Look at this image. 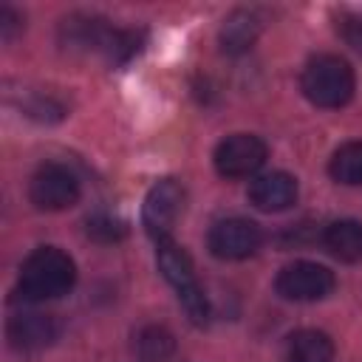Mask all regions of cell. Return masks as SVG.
<instances>
[{
  "label": "cell",
  "instance_id": "5",
  "mask_svg": "<svg viewBox=\"0 0 362 362\" xmlns=\"http://www.w3.org/2000/svg\"><path fill=\"white\" fill-rule=\"evenodd\" d=\"M334 272L320 266V263H311V260H297V263H288L286 269H280L277 280H274V288L283 300H294V303H314V300H322L334 291Z\"/></svg>",
  "mask_w": 362,
  "mask_h": 362
},
{
  "label": "cell",
  "instance_id": "7",
  "mask_svg": "<svg viewBox=\"0 0 362 362\" xmlns=\"http://www.w3.org/2000/svg\"><path fill=\"white\" fill-rule=\"evenodd\" d=\"M181 206H184V189L178 181L164 178V181L153 184L144 198V206H141V221H144L147 235L156 240L170 238V232L181 215Z\"/></svg>",
  "mask_w": 362,
  "mask_h": 362
},
{
  "label": "cell",
  "instance_id": "6",
  "mask_svg": "<svg viewBox=\"0 0 362 362\" xmlns=\"http://www.w3.org/2000/svg\"><path fill=\"white\" fill-rule=\"evenodd\" d=\"M212 158H215V170L223 178H249L266 164L269 147L263 139L252 133H232L215 147Z\"/></svg>",
  "mask_w": 362,
  "mask_h": 362
},
{
  "label": "cell",
  "instance_id": "8",
  "mask_svg": "<svg viewBox=\"0 0 362 362\" xmlns=\"http://www.w3.org/2000/svg\"><path fill=\"white\" fill-rule=\"evenodd\" d=\"M263 235L260 226L249 218H223L209 229V252L221 260H246L257 252Z\"/></svg>",
  "mask_w": 362,
  "mask_h": 362
},
{
  "label": "cell",
  "instance_id": "1",
  "mask_svg": "<svg viewBox=\"0 0 362 362\" xmlns=\"http://www.w3.org/2000/svg\"><path fill=\"white\" fill-rule=\"evenodd\" d=\"M74 283H76V266L57 246L34 249L23 260L20 277H17V288H20L23 300H31V303L57 300V297L68 294L74 288Z\"/></svg>",
  "mask_w": 362,
  "mask_h": 362
},
{
  "label": "cell",
  "instance_id": "12",
  "mask_svg": "<svg viewBox=\"0 0 362 362\" xmlns=\"http://www.w3.org/2000/svg\"><path fill=\"white\" fill-rule=\"evenodd\" d=\"M260 28H263V23H260V17H257L255 11L238 8V11H232V14L223 20V25H221V34H218L221 48H223L226 54H243V51H249V48L255 45Z\"/></svg>",
  "mask_w": 362,
  "mask_h": 362
},
{
  "label": "cell",
  "instance_id": "19",
  "mask_svg": "<svg viewBox=\"0 0 362 362\" xmlns=\"http://www.w3.org/2000/svg\"><path fill=\"white\" fill-rule=\"evenodd\" d=\"M17 31H23V17L11 6H3L0 8V37L8 42V40H14Z\"/></svg>",
  "mask_w": 362,
  "mask_h": 362
},
{
  "label": "cell",
  "instance_id": "18",
  "mask_svg": "<svg viewBox=\"0 0 362 362\" xmlns=\"http://www.w3.org/2000/svg\"><path fill=\"white\" fill-rule=\"evenodd\" d=\"M339 37H342L354 51L362 54V14H345V17L339 20Z\"/></svg>",
  "mask_w": 362,
  "mask_h": 362
},
{
  "label": "cell",
  "instance_id": "15",
  "mask_svg": "<svg viewBox=\"0 0 362 362\" xmlns=\"http://www.w3.org/2000/svg\"><path fill=\"white\" fill-rule=\"evenodd\" d=\"M328 173L339 184L362 187V141H345L337 147L328 161Z\"/></svg>",
  "mask_w": 362,
  "mask_h": 362
},
{
  "label": "cell",
  "instance_id": "17",
  "mask_svg": "<svg viewBox=\"0 0 362 362\" xmlns=\"http://www.w3.org/2000/svg\"><path fill=\"white\" fill-rule=\"evenodd\" d=\"M85 229H88V238L96 240V243H116V240H122V238L127 235L124 221H119V218H113V215H107V212L90 215Z\"/></svg>",
  "mask_w": 362,
  "mask_h": 362
},
{
  "label": "cell",
  "instance_id": "14",
  "mask_svg": "<svg viewBox=\"0 0 362 362\" xmlns=\"http://www.w3.org/2000/svg\"><path fill=\"white\" fill-rule=\"evenodd\" d=\"M286 359L288 362H334V342L325 331H317V328L294 331L286 345Z\"/></svg>",
  "mask_w": 362,
  "mask_h": 362
},
{
  "label": "cell",
  "instance_id": "10",
  "mask_svg": "<svg viewBox=\"0 0 362 362\" xmlns=\"http://www.w3.org/2000/svg\"><path fill=\"white\" fill-rule=\"evenodd\" d=\"M110 37H113V25H107V20L90 17V14H71L59 25V42L68 51H82V54L93 51V54L105 57Z\"/></svg>",
  "mask_w": 362,
  "mask_h": 362
},
{
  "label": "cell",
  "instance_id": "9",
  "mask_svg": "<svg viewBox=\"0 0 362 362\" xmlns=\"http://www.w3.org/2000/svg\"><path fill=\"white\" fill-rule=\"evenodd\" d=\"M6 337L17 351H42L59 337V320L42 311H20L8 320Z\"/></svg>",
  "mask_w": 362,
  "mask_h": 362
},
{
  "label": "cell",
  "instance_id": "16",
  "mask_svg": "<svg viewBox=\"0 0 362 362\" xmlns=\"http://www.w3.org/2000/svg\"><path fill=\"white\" fill-rule=\"evenodd\" d=\"M136 351H139V356L141 359H147V362H161V359H167L173 351H175V339H173V334L167 331V328H161V325H147V328H141L139 334H136Z\"/></svg>",
  "mask_w": 362,
  "mask_h": 362
},
{
  "label": "cell",
  "instance_id": "11",
  "mask_svg": "<svg viewBox=\"0 0 362 362\" xmlns=\"http://www.w3.org/2000/svg\"><path fill=\"white\" fill-rule=\"evenodd\" d=\"M249 201L260 212H283L297 201V178L288 173H263L249 184Z\"/></svg>",
  "mask_w": 362,
  "mask_h": 362
},
{
  "label": "cell",
  "instance_id": "3",
  "mask_svg": "<svg viewBox=\"0 0 362 362\" xmlns=\"http://www.w3.org/2000/svg\"><path fill=\"white\" fill-rule=\"evenodd\" d=\"M156 260H158V269L164 274V280L175 288L187 317L195 322V325H204L209 320V303H206V294L195 277V269H192V260L189 255L173 243L170 238L158 240V252H156Z\"/></svg>",
  "mask_w": 362,
  "mask_h": 362
},
{
  "label": "cell",
  "instance_id": "2",
  "mask_svg": "<svg viewBox=\"0 0 362 362\" xmlns=\"http://www.w3.org/2000/svg\"><path fill=\"white\" fill-rule=\"evenodd\" d=\"M300 88L305 99L317 107H328V110L342 107L351 102L354 88H356L354 68L337 54H320L308 59V65L303 68Z\"/></svg>",
  "mask_w": 362,
  "mask_h": 362
},
{
  "label": "cell",
  "instance_id": "4",
  "mask_svg": "<svg viewBox=\"0 0 362 362\" xmlns=\"http://www.w3.org/2000/svg\"><path fill=\"white\" fill-rule=\"evenodd\" d=\"M79 178L74 175V170H68L65 164L48 161L42 167H37V173L28 181V198L37 209L45 212H59L68 209L79 201Z\"/></svg>",
  "mask_w": 362,
  "mask_h": 362
},
{
  "label": "cell",
  "instance_id": "13",
  "mask_svg": "<svg viewBox=\"0 0 362 362\" xmlns=\"http://www.w3.org/2000/svg\"><path fill=\"white\" fill-rule=\"evenodd\" d=\"M325 249L342 263L362 260V223L359 221H334L322 232Z\"/></svg>",
  "mask_w": 362,
  "mask_h": 362
}]
</instances>
